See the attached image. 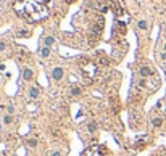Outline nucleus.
I'll list each match as a JSON object with an SVG mask.
<instances>
[{
  "instance_id": "1",
  "label": "nucleus",
  "mask_w": 166,
  "mask_h": 156,
  "mask_svg": "<svg viewBox=\"0 0 166 156\" xmlns=\"http://www.w3.org/2000/svg\"><path fill=\"white\" fill-rule=\"evenodd\" d=\"M49 2L50 0H16L13 3V10L29 23H39L49 16Z\"/></svg>"
},
{
  "instance_id": "2",
  "label": "nucleus",
  "mask_w": 166,
  "mask_h": 156,
  "mask_svg": "<svg viewBox=\"0 0 166 156\" xmlns=\"http://www.w3.org/2000/svg\"><path fill=\"white\" fill-rule=\"evenodd\" d=\"M79 66H81V71H82V76H84L86 82L90 84V82L97 77V72H98L97 64H95L94 61H90V60H87V58H82Z\"/></svg>"
},
{
  "instance_id": "3",
  "label": "nucleus",
  "mask_w": 166,
  "mask_h": 156,
  "mask_svg": "<svg viewBox=\"0 0 166 156\" xmlns=\"http://www.w3.org/2000/svg\"><path fill=\"white\" fill-rule=\"evenodd\" d=\"M102 31H103V16L102 15H97V18L94 19V26H92V31H90V36H89L90 45L97 44V40H98Z\"/></svg>"
},
{
  "instance_id": "4",
  "label": "nucleus",
  "mask_w": 166,
  "mask_h": 156,
  "mask_svg": "<svg viewBox=\"0 0 166 156\" xmlns=\"http://www.w3.org/2000/svg\"><path fill=\"white\" fill-rule=\"evenodd\" d=\"M108 154V150L105 145H100V143H94L90 145L89 148H86L82 151L81 156H107Z\"/></svg>"
},
{
  "instance_id": "5",
  "label": "nucleus",
  "mask_w": 166,
  "mask_h": 156,
  "mask_svg": "<svg viewBox=\"0 0 166 156\" xmlns=\"http://www.w3.org/2000/svg\"><path fill=\"white\" fill-rule=\"evenodd\" d=\"M63 76H65L63 68H53V69H52V79H53V81H60Z\"/></svg>"
},
{
  "instance_id": "6",
  "label": "nucleus",
  "mask_w": 166,
  "mask_h": 156,
  "mask_svg": "<svg viewBox=\"0 0 166 156\" xmlns=\"http://www.w3.org/2000/svg\"><path fill=\"white\" fill-rule=\"evenodd\" d=\"M39 93H40V90H39L37 85H34V87H31L28 90V97L31 98V100H36V98L39 97Z\"/></svg>"
},
{
  "instance_id": "7",
  "label": "nucleus",
  "mask_w": 166,
  "mask_h": 156,
  "mask_svg": "<svg viewBox=\"0 0 166 156\" xmlns=\"http://www.w3.org/2000/svg\"><path fill=\"white\" fill-rule=\"evenodd\" d=\"M23 79L24 81H32L34 79V71L29 68H24L23 69Z\"/></svg>"
},
{
  "instance_id": "8",
  "label": "nucleus",
  "mask_w": 166,
  "mask_h": 156,
  "mask_svg": "<svg viewBox=\"0 0 166 156\" xmlns=\"http://www.w3.org/2000/svg\"><path fill=\"white\" fill-rule=\"evenodd\" d=\"M152 74H153V72H152V69L148 66H142L140 68V76L143 77V79H145V77H150Z\"/></svg>"
},
{
  "instance_id": "9",
  "label": "nucleus",
  "mask_w": 166,
  "mask_h": 156,
  "mask_svg": "<svg viewBox=\"0 0 166 156\" xmlns=\"http://www.w3.org/2000/svg\"><path fill=\"white\" fill-rule=\"evenodd\" d=\"M161 124H163V118L161 116H153L152 118V125L153 127H161Z\"/></svg>"
},
{
  "instance_id": "10",
  "label": "nucleus",
  "mask_w": 166,
  "mask_h": 156,
  "mask_svg": "<svg viewBox=\"0 0 166 156\" xmlns=\"http://www.w3.org/2000/svg\"><path fill=\"white\" fill-rule=\"evenodd\" d=\"M115 29H116V31H119L121 34H124V32H126V26H124V23H123V21H116Z\"/></svg>"
},
{
  "instance_id": "11",
  "label": "nucleus",
  "mask_w": 166,
  "mask_h": 156,
  "mask_svg": "<svg viewBox=\"0 0 166 156\" xmlns=\"http://www.w3.org/2000/svg\"><path fill=\"white\" fill-rule=\"evenodd\" d=\"M81 93H82V89L81 87H77V85L71 87V95H73V97H79Z\"/></svg>"
},
{
  "instance_id": "12",
  "label": "nucleus",
  "mask_w": 166,
  "mask_h": 156,
  "mask_svg": "<svg viewBox=\"0 0 166 156\" xmlns=\"http://www.w3.org/2000/svg\"><path fill=\"white\" fill-rule=\"evenodd\" d=\"M39 53H40V56H42V58H47V56L50 55V47H42Z\"/></svg>"
},
{
  "instance_id": "13",
  "label": "nucleus",
  "mask_w": 166,
  "mask_h": 156,
  "mask_svg": "<svg viewBox=\"0 0 166 156\" xmlns=\"http://www.w3.org/2000/svg\"><path fill=\"white\" fill-rule=\"evenodd\" d=\"M53 44H55V39L53 37H45V39H44V45H45V47H52Z\"/></svg>"
},
{
  "instance_id": "14",
  "label": "nucleus",
  "mask_w": 166,
  "mask_h": 156,
  "mask_svg": "<svg viewBox=\"0 0 166 156\" xmlns=\"http://www.w3.org/2000/svg\"><path fill=\"white\" fill-rule=\"evenodd\" d=\"M137 26H139V29H142V31H145V29L148 28V24H147V21H145V19L139 21V24H137Z\"/></svg>"
},
{
  "instance_id": "15",
  "label": "nucleus",
  "mask_w": 166,
  "mask_h": 156,
  "mask_svg": "<svg viewBox=\"0 0 166 156\" xmlns=\"http://www.w3.org/2000/svg\"><path fill=\"white\" fill-rule=\"evenodd\" d=\"M87 129H89V132H95L97 131V122H89L87 124Z\"/></svg>"
},
{
  "instance_id": "16",
  "label": "nucleus",
  "mask_w": 166,
  "mask_h": 156,
  "mask_svg": "<svg viewBox=\"0 0 166 156\" xmlns=\"http://www.w3.org/2000/svg\"><path fill=\"white\" fill-rule=\"evenodd\" d=\"M26 145H28V146H31V148H34V146L37 145V140H36V138H29V140L26 142Z\"/></svg>"
},
{
  "instance_id": "17",
  "label": "nucleus",
  "mask_w": 166,
  "mask_h": 156,
  "mask_svg": "<svg viewBox=\"0 0 166 156\" xmlns=\"http://www.w3.org/2000/svg\"><path fill=\"white\" fill-rule=\"evenodd\" d=\"M3 122H5V124H11L13 122V116H10V114L5 116V118H3Z\"/></svg>"
},
{
  "instance_id": "18",
  "label": "nucleus",
  "mask_w": 166,
  "mask_h": 156,
  "mask_svg": "<svg viewBox=\"0 0 166 156\" xmlns=\"http://www.w3.org/2000/svg\"><path fill=\"white\" fill-rule=\"evenodd\" d=\"M29 34H31L29 31H19L18 32V37H26V36H29Z\"/></svg>"
},
{
  "instance_id": "19",
  "label": "nucleus",
  "mask_w": 166,
  "mask_h": 156,
  "mask_svg": "<svg viewBox=\"0 0 166 156\" xmlns=\"http://www.w3.org/2000/svg\"><path fill=\"white\" fill-rule=\"evenodd\" d=\"M145 85H147V82H145V79H142L140 82H139V89H143V87H145Z\"/></svg>"
},
{
  "instance_id": "20",
  "label": "nucleus",
  "mask_w": 166,
  "mask_h": 156,
  "mask_svg": "<svg viewBox=\"0 0 166 156\" xmlns=\"http://www.w3.org/2000/svg\"><path fill=\"white\" fill-rule=\"evenodd\" d=\"M8 113H10V114H13V113H15V106H8Z\"/></svg>"
},
{
  "instance_id": "21",
  "label": "nucleus",
  "mask_w": 166,
  "mask_h": 156,
  "mask_svg": "<svg viewBox=\"0 0 166 156\" xmlns=\"http://www.w3.org/2000/svg\"><path fill=\"white\" fill-rule=\"evenodd\" d=\"M5 50V44H3V42H0V51H3Z\"/></svg>"
},
{
  "instance_id": "22",
  "label": "nucleus",
  "mask_w": 166,
  "mask_h": 156,
  "mask_svg": "<svg viewBox=\"0 0 166 156\" xmlns=\"http://www.w3.org/2000/svg\"><path fill=\"white\" fill-rule=\"evenodd\" d=\"M161 60H166V51H164V53H161Z\"/></svg>"
},
{
  "instance_id": "23",
  "label": "nucleus",
  "mask_w": 166,
  "mask_h": 156,
  "mask_svg": "<svg viewBox=\"0 0 166 156\" xmlns=\"http://www.w3.org/2000/svg\"><path fill=\"white\" fill-rule=\"evenodd\" d=\"M52 156H61V154H60L58 151H55V153H52Z\"/></svg>"
},
{
  "instance_id": "24",
  "label": "nucleus",
  "mask_w": 166,
  "mask_h": 156,
  "mask_svg": "<svg viewBox=\"0 0 166 156\" xmlns=\"http://www.w3.org/2000/svg\"><path fill=\"white\" fill-rule=\"evenodd\" d=\"M163 50H164V51H166V44H164V47H163Z\"/></svg>"
},
{
  "instance_id": "25",
  "label": "nucleus",
  "mask_w": 166,
  "mask_h": 156,
  "mask_svg": "<svg viewBox=\"0 0 166 156\" xmlns=\"http://www.w3.org/2000/svg\"><path fill=\"white\" fill-rule=\"evenodd\" d=\"M66 2H73V0H66Z\"/></svg>"
}]
</instances>
